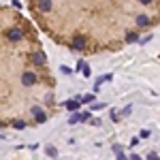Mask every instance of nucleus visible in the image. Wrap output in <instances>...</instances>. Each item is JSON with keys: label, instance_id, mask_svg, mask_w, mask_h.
Masks as SVG:
<instances>
[{"label": "nucleus", "instance_id": "obj_8", "mask_svg": "<svg viewBox=\"0 0 160 160\" xmlns=\"http://www.w3.org/2000/svg\"><path fill=\"white\" fill-rule=\"evenodd\" d=\"M81 120H86V118H83V113H75L68 122H71V124H77V122H81Z\"/></svg>", "mask_w": 160, "mask_h": 160}, {"label": "nucleus", "instance_id": "obj_6", "mask_svg": "<svg viewBox=\"0 0 160 160\" xmlns=\"http://www.w3.org/2000/svg\"><path fill=\"white\" fill-rule=\"evenodd\" d=\"M135 41H139V34L137 32H128L126 34V43H135Z\"/></svg>", "mask_w": 160, "mask_h": 160}, {"label": "nucleus", "instance_id": "obj_3", "mask_svg": "<svg viewBox=\"0 0 160 160\" xmlns=\"http://www.w3.org/2000/svg\"><path fill=\"white\" fill-rule=\"evenodd\" d=\"M22 81H24L26 86H32V83L37 81V75H34V73H24V77H22Z\"/></svg>", "mask_w": 160, "mask_h": 160}, {"label": "nucleus", "instance_id": "obj_17", "mask_svg": "<svg viewBox=\"0 0 160 160\" xmlns=\"http://www.w3.org/2000/svg\"><path fill=\"white\" fill-rule=\"evenodd\" d=\"M118 160H128V158H126L124 154H118Z\"/></svg>", "mask_w": 160, "mask_h": 160}, {"label": "nucleus", "instance_id": "obj_1", "mask_svg": "<svg viewBox=\"0 0 160 160\" xmlns=\"http://www.w3.org/2000/svg\"><path fill=\"white\" fill-rule=\"evenodd\" d=\"M81 102H83V100L79 98V96L73 98V100H66V109H68V111H77L79 107H81Z\"/></svg>", "mask_w": 160, "mask_h": 160}, {"label": "nucleus", "instance_id": "obj_15", "mask_svg": "<svg viewBox=\"0 0 160 160\" xmlns=\"http://www.w3.org/2000/svg\"><path fill=\"white\" fill-rule=\"evenodd\" d=\"M139 137H141V139H148V137H149V130H141V135H139Z\"/></svg>", "mask_w": 160, "mask_h": 160}, {"label": "nucleus", "instance_id": "obj_9", "mask_svg": "<svg viewBox=\"0 0 160 160\" xmlns=\"http://www.w3.org/2000/svg\"><path fill=\"white\" fill-rule=\"evenodd\" d=\"M137 24H139V26H148L149 19L145 17V15H139V17H137Z\"/></svg>", "mask_w": 160, "mask_h": 160}, {"label": "nucleus", "instance_id": "obj_4", "mask_svg": "<svg viewBox=\"0 0 160 160\" xmlns=\"http://www.w3.org/2000/svg\"><path fill=\"white\" fill-rule=\"evenodd\" d=\"M37 7H38V11L47 13V11L51 9V2H49V0H38V2H37Z\"/></svg>", "mask_w": 160, "mask_h": 160}, {"label": "nucleus", "instance_id": "obj_7", "mask_svg": "<svg viewBox=\"0 0 160 160\" xmlns=\"http://www.w3.org/2000/svg\"><path fill=\"white\" fill-rule=\"evenodd\" d=\"M9 38H11V41H19V38H22V32H19V30H11V32H9Z\"/></svg>", "mask_w": 160, "mask_h": 160}, {"label": "nucleus", "instance_id": "obj_10", "mask_svg": "<svg viewBox=\"0 0 160 160\" xmlns=\"http://www.w3.org/2000/svg\"><path fill=\"white\" fill-rule=\"evenodd\" d=\"M34 62L37 64H45V56L43 53H34Z\"/></svg>", "mask_w": 160, "mask_h": 160}, {"label": "nucleus", "instance_id": "obj_11", "mask_svg": "<svg viewBox=\"0 0 160 160\" xmlns=\"http://www.w3.org/2000/svg\"><path fill=\"white\" fill-rule=\"evenodd\" d=\"M47 154H49L51 158H56V156H58V149L53 148V145H49V148H47Z\"/></svg>", "mask_w": 160, "mask_h": 160}, {"label": "nucleus", "instance_id": "obj_16", "mask_svg": "<svg viewBox=\"0 0 160 160\" xmlns=\"http://www.w3.org/2000/svg\"><path fill=\"white\" fill-rule=\"evenodd\" d=\"M130 160H143V158H141V156H137V154H132V156H130Z\"/></svg>", "mask_w": 160, "mask_h": 160}, {"label": "nucleus", "instance_id": "obj_12", "mask_svg": "<svg viewBox=\"0 0 160 160\" xmlns=\"http://www.w3.org/2000/svg\"><path fill=\"white\" fill-rule=\"evenodd\" d=\"M81 100H83V102H92V100H94V94H86V96H81Z\"/></svg>", "mask_w": 160, "mask_h": 160}, {"label": "nucleus", "instance_id": "obj_13", "mask_svg": "<svg viewBox=\"0 0 160 160\" xmlns=\"http://www.w3.org/2000/svg\"><path fill=\"white\" fill-rule=\"evenodd\" d=\"M13 126H15V128H19V130H22V128H26V124L19 122V120H17V122H13Z\"/></svg>", "mask_w": 160, "mask_h": 160}, {"label": "nucleus", "instance_id": "obj_2", "mask_svg": "<svg viewBox=\"0 0 160 160\" xmlns=\"http://www.w3.org/2000/svg\"><path fill=\"white\" fill-rule=\"evenodd\" d=\"M32 115L37 118V122H45V120H47V115L41 111V107H32Z\"/></svg>", "mask_w": 160, "mask_h": 160}, {"label": "nucleus", "instance_id": "obj_14", "mask_svg": "<svg viewBox=\"0 0 160 160\" xmlns=\"http://www.w3.org/2000/svg\"><path fill=\"white\" fill-rule=\"evenodd\" d=\"M148 160H160V158H158V154L152 152V154H148Z\"/></svg>", "mask_w": 160, "mask_h": 160}, {"label": "nucleus", "instance_id": "obj_18", "mask_svg": "<svg viewBox=\"0 0 160 160\" xmlns=\"http://www.w3.org/2000/svg\"><path fill=\"white\" fill-rule=\"evenodd\" d=\"M139 2H141V4H149L152 0H139Z\"/></svg>", "mask_w": 160, "mask_h": 160}, {"label": "nucleus", "instance_id": "obj_5", "mask_svg": "<svg viewBox=\"0 0 160 160\" xmlns=\"http://www.w3.org/2000/svg\"><path fill=\"white\" fill-rule=\"evenodd\" d=\"M73 45H75V49H86V38H83V37H77Z\"/></svg>", "mask_w": 160, "mask_h": 160}]
</instances>
